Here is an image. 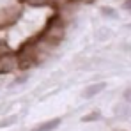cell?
Segmentation results:
<instances>
[{"label":"cell","instance_id":"cell-10","mask_svg":"<svg viewBox=\"0 0 131 131\" xmlns=\"http://www.w3.org/2000/svg\"><path fill=\"white\" fill-rule=\"evenodd\" d=\"M119 131H124V129H119Z\"/></svg>","mask_w":131,"mask_h":131},{"label":"cell","instance_id":"cell-9","mask_svg":"<svg viewBox=\"0 0 131 131\" xmlns=\"http://www.w3.org/2000/svg\"><path fill=\"white\" fill-rule=\"evenodd\" d=\"M122 9H124V11H131V0H124Z\"/></svg>","mask_w":131,"mask_h":131},{"label":"cell","instance_id":"cell-3","mask_svg":"<svg viewBox=\"0 0 131 131\" xmlns=\"http://www.w3.org/2000/svg\"><path fill=\"white\" fill-rule=\"evenodd\" d=\"M115 115L119 117V119H128L131 117V101H124V103H121V105H117L115 106Z\"/></svg>","mask_w":131,"mask_h":131},{"label":"cell","instance_id":"cell-6","mask_svg":"<svg viewBox=\"0 0 131 131\" xmlns=\"http://www.w3.org/2000/svg\"><path fill=\"white\" fill-rule=\"evenodd\" d=\"M16 122V117L13 115V117H7V119H2L0 121V128H7V126H13Z\"/></svg>","mask_w":131,"mask_h":131},{"label":"cell","instance_id":"cell-5","mask_svg":"<svg viewBox=\"0 0 131 131\" xmlns=\"http://www.w3.org/2000/svg\"><path fill=\"white\" fill-rule=\"evenodd\" d=\"M99 119H101V113L99 112H92V113L82 117V122H94V121H99Z\"/></svg>","mask_w":131,"mask_h":131},{"label":"cell","instance_id":"cell-2","mask_svg":"<svg viewBox=\"0 0 131 131\" xmlns=\"http://www.w3.org/2000/svg\"><path fill=\"white\" fill-rule=\"evenodd\" d=\"M60 122H62L60 117H59V119H50V121H46V122L37 124L32 131H53V129H57V128L60 126Z\"/></svg>","mask_w":131,"mask_h":131},{"label":"cell","instance_id":"cell-8","mask_svg":"<svg viewBox=\"0 0 131 131\" xmlns=\"http://www.w3.org/2000/svg\"><path fill=\"white\" fill-rule=\"evenodd\" d=\"M124 99H128V101H131V85L126 90H124Z\"/></svg>","mask_w":131,"mask_h":131},{"label":"cell","instance_id":"cell-4","mask_svg":"<svg viewBox=\"0 0 131 131\" xmlns=\"http://www.w3.org/2000/svg\"><path fill=\"white\" fill-rule=\"evenodd\" d=\"M99 11H101V14H103V16H106V18H112V20L119 16V14H117V11H115L113 7H106V5H105V7H101Z\"/></svg>","mask_w":131,"mask_h":131},{"label":"cell","instance_id":"cell-1","mask_svg":"<svg viewBox=\"0 0 131 131\" xmlns=\"http://www.w3.org/2000/svg\"><path fill=\"white\" fill-rule=\"evenodd\" d=\"M105 89H106V83H105V82H101V83H92V85H87V89H83L82 96L87 97V99H90V97L97 96L99 92H103Z\"/></svg>","mask_w":131,"mask_h":131},{"label":"cell","instance_id":"cell-7","mask_svg":"<svg viewBox=\"0 0 131 131\" xmlns=\"http://www.w3.org/2000/svg\"><path fill=\"white\" fill-rule=\"evenodd\" d=\"M23 2H27L30 5H44L46 4V0H23Z\"/></svg>","mask_w":131,"mask_h":131}]
</instances>
